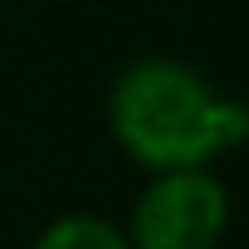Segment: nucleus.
I'll return each mask as SVG.
<instances>
[{"instance_id":"nucleus-1","label":"nucleus","mask_w":249,"mask_h":249,"mask_svg":"<svg viewBox=\"0 0 249 249\" xmlns=\"http://www.w3.org/2000/svg\"><path fill=\"white\" fill-rule=\"evenodd\" d=\"M107 122L142 171H205L249 137V107L181 59H132L112 78Z\"/></svg>"},{"instance_id":"nucleus-2","label":"nucleus","mask_w":249,"mask_h":249,"mask_svg":"<svg viewBox=\"0 0 249 249\" xmlns=\"http://www.w3.org/2000/svg\"><path fill=\"white\" fill-rule=\"evenodd\" d=\"M225 230H230V191L205 166L152 176L122 234L132 249H220Z\"/></svg>"},{"instance_id":"nucleus-3","label":"nucleus","mask_w":249,"mask_h":249,"mask_svg":"<svg viewBox=\"0 0 249 249\" xmlns=\"http://www.w3.org/2000/svg\"><path fill=\"white\" fill-rule=\"evenodd\" d=\"M35 249H132V244L112 220L78 210V215H59L54 225H44Z\"/></svg>"}]
</instances>
